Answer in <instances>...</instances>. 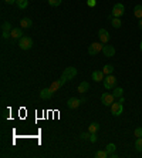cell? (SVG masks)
<instances>
[{"label": "cell", "instance_id": "obj_21", "mask_svg": "<svg viewBox=\"0 0 142 158\" xmlns=\"http://www.w3.org/2000/svg\"><path fill=\"white\" fill-rule=\"evenodd\" d=\"M112 94H114L115 98H120V97H122V94H124V88H121V87H115L114 91H112Z\"/></svg>", "mask_w": 142, "mask_h": 158}, {"label": "cell", "instance_id": "obj_10", "mask_svg": "<svg viewBox=\"0 0 142 158\" xmlns=\"http://www.w3.org/2000/svg\"><path fill=\"white\" fill-rule=\"evenodd\" d=\"M102 53H104V56H105V57H112V56L115 54V47H114V46H109V44H107V46H104V47H102Z\"/></svg>", "mask_w": 142, "mask_h": 158}, {"label": "cell", "instance_id": "obj_28", "mask_svg": "<svg viewBox=\"0 0 142 158\" xmlns=\"http://www.w3.org/2000/svg\"><path fill=\"white\" fill-rule=\"evenodd\" d=\"M47 1H48V4L53 6V7H57V6L61 4V0H47Z\"/></svg>", "mask_w": 142, "mask_h": 158}, {"label": "cell", "instance_id": "obj_3", "mask_svg": "<svg viewBox=\"0 0 142 158\" xmlns=\"http://www.w3.org/2000/svg\"><path fill=\"white\" fill-rule=\"evenodd\" d=\"M124 13H125L124 4H122V3H117V4H114V7H112L111 16H112V17H122Z\"/></svg>", "mask_w": 142, "mask_h": 158}, {"label": "cell", "instance_id": "obj_18", "mask_svg": "<svg viewBox=\"0 0 142 158\" xmlns=\"http://www.w3.org/2000/svg\"><path fill=\"white\" fill-rule=\"evenodd\" d=\"M134 16L138 17V19H142V6L141 4H138V6L134 7Z\"/></svg>", "mask_w": 142, "mask_h": 158}, {"label": "cell", "instance_id": "obj_4", "mask_svg": "<svg viewBox=\"0 0 142 158\" xmlns=\"http://www.w3.org/2000/svg\"><path fill=\"white\" fill-rule=\"evenodd\" d=\"M19 47H20L22 50H29V49H31V47H33V40H31V37L23 36L22 39H20Z\"/></svg>", "mask_w": 142, "mask_h": 158}, {"label": "cell", "instance_id": "obj_20", "mask_svg": "<svg viewBox=\"0 0 142 158\" xmlns=\"http://www.w3.org/2000/svg\"><path fill=\"white\" fill-rule=\"evenodd\" d=\"M1 30H3V32H9V33H10L11 30H13V26H11L10 21H4V23L1 24Z\"/></svg>", "mask_w": 142, "mask_h": 158}, {"label": "cell", "instance_id": "obj_2", "mask_svg": "<svg viewBox=\"0 0 142 158\" xmlns=\"http://www.w3.org/2000/svg\"><path fill=\"white\" fill-rule=\"evenodd\" d=\"M117 77L115 75H112V74H108L105 78H104V87L107 88V90H111V88H115V85H117Z\"/></svg>", "mask_w": 142, "mask_h": 158}, {"label": "cell", "instance_id": "obj_19", "mask_svg": "<svg viewBox=\"0 0 142 158\" xmlns=\"http://www.w3.org/2000/svg\"><path fill=\"white\" fill-rule=\"evenodd\" d=\"M99 130V124L98 123H91L88 126V133H97Z\"/></svg>", "mask_w": 142, "mask_h": 158}, {"label": "cell", "instance_id": "obj_1", "mask_svg": "<svg viewBox=\"0 0 142 158\" xmlns=\"http://www.w3.org/2000/svg\"><path fill=\"white\" fill-rule=\"evenodd\" d=\"M76 75H77V68H76V67H67L66 70H64V73L61 74L60 80H61V81H63V84H64L66 81L73 80Z\"/></svg>", "mask_w": 142, "mask_h": 158}, {"label": "cell", "instance_id": "obj_9", "mask_svg": "<svg viewBox=\"0 0 142 158\" xmlns=\"http://www.w3.org/2000/svg\"><path fill=\"white\" fill-rule=\"evenodd\" d=\"M81 98H76V97H73V98H70L68 101H67V107L68 108H73V110H76V108H78L80 105H81Z\"/></svg>", "mask_w": 142, "mask_h": 158}, {"label": "cell", "instance_id": "obj_33", "mask_svg": "<svg viewBox=\"0 0 142 158\" xmlns=\"http://www.w3.org/2000/svg\"><path fill=\"white\" fill-rule=\"evenodd\" d=\"M7 4H13V3H16V0H4Z\"/></svg>", "mask_w": 142, "mask_h": 158}, {"label": "cell", "instance_id": "obj_17", "mask_svg": "<svg viewBox=\"0 0 142 158\" xmlns=\"http://www.w3.org/2000/svg\"><path fill=\"white\" fill-rule=\"evenodd\" d=\"M61 85H63V81H61V80H55L54 83L50 85V90H51L53 93H55V91H57V90H58Z\"/></svg>", "mask_w": 142, "mask_h": 158}, {"label": "cell", "instance_id": "obj_36", "mask_svg": "<svg viewBox=\"0 0 142 158\" xmlns=\"http://www.w3.org/2000/svg\"><path fill=\"white\" fill-rule=\"evenodd\" d=\"M139 49H141V51H142V40H141V44H139Z\"/></svg>", "mask_w": 142, "mask_h": 158}, {"label": "cell", "instance_id": "obj_5", "mask_svg": "<svg viewBox=\"0 0 142 158\" xmlns=\"http://www.w3.org/2000/svg\"><path fill=\"white\" fill-rule=\"evenodd\" d=\"M102 43H91L90 46H88V54L90 56H95V54H98L99 51H102Z\"/></svg>", "mask_w": 142, "mask_h": 158}, {"label": "cell", "instance_id": "obj_7", "mask_svg": "<svg viewBox=\"0 0 142 158\" xmlns=\"http://www.w3.org/2000/svg\"><path fill=\"white\" fill-rule=\"evenodd\" d=\"M114 100H115V97H114L112 93H104L101 95V103L104 105H107V107H111V104L114 103Z\"/></svg>", "mask_w": 142, "mask_h": 158}, {"label": "cell", "instance_id": "obj_14", "mask_svg": "<svg viewBox=\"0 0 142 158\" xmlns=\"http://www.w3.org/2000/svg\"><path fill=\"white\" fill-rule=\"evenodd\" d=\"M31 26H33V21H31V19H29V17H24V19L20 20V27L22 29H29Z\"/></svg>", "mask_w": 142, "mask_h": 158}, {"label": "cell", "instance_id": "obj_16", "mask_svg": "<svg viewBox=\"0 0 142 158\" xmlns=\"http://www.w3.org/2000/svg\"><path fill=\"white\" fill-rule=\"evenodd\" d=\"M109 20H111L112 27H115V29H120L121 26H122V21H121L120 17H112V16H109Z\"/></svg>", "mask_w": 142, "mask_h": 158}, {"label": "cell", "instance_id": "obj_22", "mask_svg": "<svg viewBox=\"0 0 142 158\" xmlns=\"http://www.w3.org/2000/svg\"><path fill=\"white\" fill-rule=\"evenodd\" d=\"M16 4L19 6V9H26L29 6V0H16Z\"/></svg>", "mask_w": 142, "mask_h": 158}, {"label": "cell", "instance_id": "obj_29", "mask_svg": "<svg viewBox=\"0 0 142 158\" xmlns=\"http://www.w3.org/2000/svg\"><path fill=\"white\" fill-rule=\"evenodd\" d=\"M97 133H90V141L91 142H97Z\"/></svg>", "mask_w": 142, "mask_h": 158}, {"label": "cell", "instance_id": "obj_8", "mask_svg": "<svg viewBox=\"0 0 142 158\" xmlns=\"http://www.w3.org/2000/svg\"><path fill=\"white\" fill-rule=\"evenodd\" d=\"M98 37H99V42L102 43V44H108V42H109V33L107 32L105 29H99Z\"/></svg>", "mask_w": 142, "mask_h": 158}, {"label": "cell", "instance_id": "obj_12", "mask_svg": "<svg viewBox=\"0 0 142 158\" xmlns=\"http://www.w3.org/2000/svg\"><path fill=\"white\" fill-rule=\"evenodd\" d=\"M53 94H54V93L50 90V87H48V88H43V90L40 91V97H41L43 100H50V98L53 97Z\"/></svg>", "mask_w": 142, "mask_h": 158}, {"label": "cell", "instance_id": "obj_34", "mask_svg": "<svg viewBox=\"0 0 142 158\" xmlns=\"http://www.w3.org/2000/svg\"><path fill=\"white\" fill-rule=\"evenodd\" d=\"M118 101H120V103H122V104H124V101H125V100H124V97H120V100H118Z\"/></svg>", "mask_w": 142, "mask_h": 158}, {"label": "cell", "instance_id": "obj_13", "mask_svg": "<svg viewBox=\"0 0 142 158\" xmlns=\"http://www.w3.org/2000/svg\"><path fill=\"white\" fill-rule=\"evenodd\" d=\"M88 90H90V83H88V81H83L81 84L78 85V88H77V91H78V93H81V94L87 93Z\"/></svg>", "mask_w": 142, "mask_h": 158}, {"label": "cell", "instance_id": "obj_6", "mask_svg": "<svg viewBox=\"0 0 142 158\" xmlns=\"http://www.w3.org/2000/svg\"><path fill=\"white\" fill-rule=\"evenodd\" d=\"M122 111H124V104L122 103L117 101V103H112L111 104V113H112V116L118 117L122 114Z\"/></svg>", "mask_w": 142, "mask_h": 158}, {"label": "cell", "instance_id": "obj_30", "mask_svg": "<svg viewBox=\"0 0 142 158\" xmlns=\"http://www.w3.org/2000/svg\"><path fill=\"white\" fill-rule=\"evenodd\" d=\"M87 4H88V7H95L97 0H87Z\"/></svg>", "mask_w": 142, "mask_h": 158}, {"label": "cell", "instance_id": "obj_23", "mask_svg": "<svg viewBox=\"0 0 142 158\" xmlns=\"http://www.w3.org/2000/svg\"><path fill=\"white\" fill-rule=\"evenodd\" d=\"M115 150H117V147H115V144H114V142H111V144H108V145L105 147V151L108 152V155H111L112 152H115Z\"/></svg>", "mask_w": 142, "mask_h": 158}, {"label": "cell", "instance_id": "obj_35", "mask_svg": "<svg viewBox=\"0 0 142 158\" xmlns=\"http://www.w3.org/2000/svg\"><path fill=\"white\" fill-rule=\"evenodd\" d=\"M138 26H139V29H141V30H142V19H141V20H139V24H138Z\"/></svg>", "mask_w": 142, "mask_h": 158}, {"label": "cell", "instance_id": "obj_24", "mask_svg": "<svg viewBox=\"0 0 142 158\" xmlns=\"http://www.w3.org/2000/svg\"><path fill=\"white\" fill-rule=\"evenodd\" d=\"M102 71H104V74H112V71H114V67L111 66V64H105L104 66V68H102Z\"/></svg>", "mask_w": 142, "mask_h": 158}, {"label": "cell", "instance_id": "obj_25", "mask_svg": "<svg viewBox=\"0 0 142 158\" xmlns=\"http://www.w3.org/2000/svg\"><path fill=\"white\" fill-rule=\"evenodd\" d=\"M95 157H97V158H107V157H109V155H108V152H107L105 150H104V151H102V150H99V151H97Z\"/></svg>", "mask_w": 142, "mask_h": 158}, {"label": "cell", "instance_id": "obj_32", "mask_svg": "<svg viewBox=\"0 0 142 158\" xmlns=\"http://www.w3.org/2000/svg\"><path fill=\"white\" fill-rule=\"evenodd\" d=\"M1 36H3V39H7V37H9V36H11V34L9 32H3V33H1Z\"/></svg>", "mask_w": 142, "mask_h": 158}, {"label": "cell", "instance_id": "obj_26", "mask_svg": "<svg viewBox=\"0 0 142 158\" xmlns=\"http://www.w3.org/2000/svg\"><path fill=\"white\" fill-rule=\"evenodd\" d=\"M135 148H136V151H142V137L141 138H136V141H135Z\"/></svg>", "mask_w": 142, "mask_h": 158}, {"label": "cell", "instance_id": "obj_31", "mask_svg": "<svg viewBox=\"0 0 142 158\" xmlns=\"http://www.w3.org/2000/svg\"><path fill=\"white\" fill-rule=\"evenodd\" d=\"M80 137L83 138V140H90V133H83Z\"/></svg>", "mask_w": 142, "mask_h": 158}, {"label": "cell", "instance_id": "obj_11", "mask_svg": "<svg viewBox=\"0 0 142 158\" xmlns=\"http://www.w3.org/2000/svg\"><path fill=\"white\" fill-rule=\"evenodd\" d=\"M104 71L102 70H95V71H92V80L95 81V83H99V81H104Z\"/></svg>", "mask_w": 142, "mask_h": 158}, {"label": "cell", "instance_id": "obj_15", "mask_svg": "<svg viewBox=\"0 0 142 158\" xmlns=\"http://www.w3.org/2000/svg\"><path fill=\"white\" fill-rule=\"evenodd\" d=\"M10 34H11V37L13 39H22L23 36V33H22V27H14L13 30L10 32Z\"/></svg>", "mask_w": 142, "mask_h": 158}, {"label": "cell", "instance_id": "obj_27", "mask_svg": "<svg viewBox=\"0 0 142 158\" xmlns=\"http://www.w3.org/2000/svg\"><path fill=\"white\" fill-rule=\"evenodd\" d=\"M134 135H135L136 138L142 137V127H136V128L134 130Z\"/></svg>", "mask_w": 142, "mask_h": 158}]
</instances>
